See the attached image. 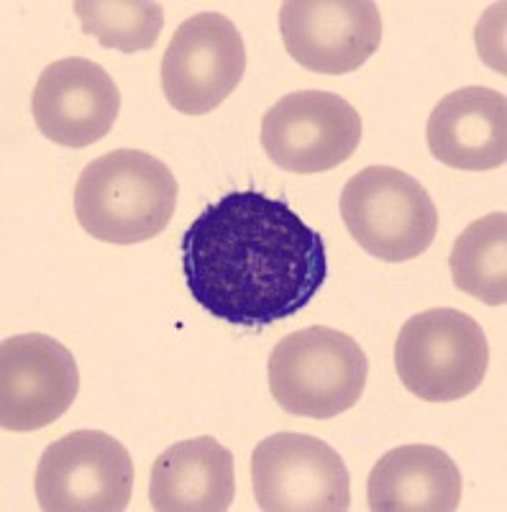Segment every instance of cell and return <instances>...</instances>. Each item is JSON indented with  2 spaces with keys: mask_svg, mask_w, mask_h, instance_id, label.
<instances>
[{
  "mask_svg": "<svg viewBox=\"0 0 507 512\" xmlns=\"http://www.w3.org/2000/svg\"><path fill=\"white\" fill-rule=\"evenodd\" d=\"M187 290L213 318L262 328L292 318L328 277L323 236L264 192H228L182 236Z\"/></svg>",
  "mask_w": 507,
  "mask_h": 512,
  "instance_id": "1",
  "label": "cell"
},
{
  "mask_svg": "<svg viewBox=\"0 0 507 512\" xmlns=\"http://www.w3.org/2000/svg\"><path fill=\"white\" fill-rule=\"evenodd\" d=\"M177 208V180L164 162L139 149H116L82 169L75 187L80 226L105 244H141L167 228Z\"/></svg>",
  "mask_w": 507,
  "mask_h": 512,
  "instance_id": "2",
  "label": "cell"
},
{
  "mask_svg": "<svg viewBox=\"0 0 507 512\" xmlns=\"http://www.w3.org/2000/svg\"><path fill=\"white\" fill-rule=\"evenodd\" d=\"M369 361L356 338L328 326L285 336L269 356V392L282 410L328 420L362 400Z\"/></svg>",
  "mask_w": 507,
  "mask_h": 512,
  "instance_id": "3",
  "label": "cell"
},
{
  "mask_svg": "<svg viewBox=\"0 0 507 512\" xmlns=\"http://www.w3.org/2000/svg\"><path fill=\"white\" fill-rule=\"evenodd\" d=\"M490 367V346L472 315L433 308L405 320L395 341V369L418 400L454 402L472 395Z\"/></svg>",
  "mask_w": 507,
  "mask_h": 512,
  "instance_id": "4",
  "label": "cell"
},
{
  "mask_svg": "<svg viewBox=\"0 0 507 512\" xmlns=\"http://www.w3.org/2000/svg\"><path fill=\"white\" fill-rule=\"evenodd\" d=\"M341 218L356 244L390 264L426 254L438 233L426 187L395 167H367L351 177L341 190Z\"/></svg>",
  "mask_w": 507,
  "mask_h": 512,
  "instance_id": "5",
  "label": "cell"
},
{
  "mask_svg": "<svg viewBox=\"0 0 507 512\" xmlns=\"http://www.w3.org/2000/svg\"><path fill=\"white\" fill-rule=\"evenodd\" d=\"M34 492L44 512H121L134 492V461L108 433H67L41 454Z\"/></svg>",
  "mask_w": 507,
  "mask_h": 512,
  "instance_id": "6",
  "label": "cell"
},
{
  "mask_svg": "<svg viewBox=\"0 0 507 512\" xmlns=\"http://www.w3.org/2000/svg\"><path fill=\"white\" fill-rule=\"evenodd\" d=\"M254 497L264 512H346L351 477L326 441L305 433H274L251 456Z\"/></svg>",
  "mask_w": 507,
  "mask_h": 512,
  "instance_id": "7",
  "label": "cell"
},
{
  "mask_svg": "<svg viewBox=\"0 0 507 512\" xmlns=\"http://www.w3.org/2000/svg\"><path fill=\"white\" fill-rule=\"evenodd\" d=\"M362 141V116L336 93L300 90L262 118V146L277 167L295 175L328 172L354 157Z\"/></svg>",
  "mask_w": 507,
  "mask_h": 512,
  "instance_id": "8",
  "label": "cell"
},
{
  "mask_svg": "<svg viewBox=\"0 0 507 512\" xmlns=\"http://www.w3.org/2000/svg\"><path fill=\"white\" fill-rule=\"evenodd\" d=\"M246 72L241 31L223 13H198L177 26L162 57V93L175 111L203 116L239 88Z\"/></svg>",
  "mask_w": 507,
  "mask_h": 512,
  "instance_id": "9",
  "label": "cell"
},
{
  "mask_svg": "<svg viewBox=\"0 0 507 512\" xmlns=\"http://www.w3.org/2000/svg\"><path fill=\"white\" fill-rule=\"evenodd\" d=\"M80 372L72 351L44 333L0 344V425L13 433L47 428L72 408Z\"/></svg>",
  "mask_w": 507,
  "mask_h": 512,
  "instance_id": "10",
  "label": "cell"
},
{
  "mask_svg": "<svg viewBox=\"0 0 507 512\" xmlns=\"http://www.w3.org/2000/svg\"><path fill=\"white\" fill-rule=\"evenodd\" d=\"M280 31L290 57L305 70L346 75L379 49L382 16L372 0H287Z\"/></svg>",
  "mask_w": 507,
  "mask_h": 512,
  "instance_id": "11",
  "label": "cell"
},
{
  "mask_svg": "<svg viewBox=\"0 0 507 512\" xmlns=\"http://www.w3.org/2000/svg\"><path fill=\"white\" fill-rule=\"evenodd\" d=\"M121 111V93L113 77L85 57L52 62L41 72L31 98L36 128L49 141L85 149L111 134Z\"/></svg>",
  "mask_w": 507,
  "mask_h": 512,
  "instance_id": "12",
  "label": "cell"
},
{
  "mask_svg": "<svg viewBox=\"0 0 507 512\" xmlns=\"http://www.w3.org/2000/svg\"><path fill=\"white\" fill-rule=\"evenodd\" d=\"M428 149L438 162L467 172L507 162V100L492 88L449 93L428 118Z\"/></svg>",
  "mask_w": 507,
  "mask_h": 512,
  "instance_id": "13",
  "label": "cell"
},
{
  "mask_svg": "<svg viewBox=\"0 0 507 512\" xmlns=\"http://www.w3.org/2000/svg\"><path fill=\"white\" fill-rule=\"evenodd\" d=\"M236 495L234 454L213 436L172 443L149 477L157 512H226Z\"/></svg>",
  "mask_w": 507,
  "mask_h": 512,
  "instance_id": "14",
  "label": "cell"
},
{
  "mask_svg": "<svg viewBox=\"0 0 507 512\" xmlns=\"http://www.w3.org/2000/svg\"><path fill=\"white\" fill-rule=\"evenodd\" d=\"M374 512H451L461 502V472L446 451L428 443L392 448L367 479Z\"/></svg>",
  "mask_w": 507,
  "mask_h": 512,
  "instance_id": "15",
  "label": "cell"
},
{
  "mask_svg": "<svg viewBox=\"0 0 507 512\" xmlns=\"http://www.w3.org/2000/svg\"><path fill=\"white\" fill-rule=\"evenodd\" d=\"M451 277L461 292L487 305L507 303V213L469 223L449 256Z\"/></svg>",
  "mask_w": 507,
  "mask_h": 512,
  "instance_id": "16",
  "label": "cell"
},
{
  "mask_svg": "<svg viewBox=\"0 0 507 512\" xmlns=\"http://www.w3.org/2000/svg\"><path fill=\"white\" fill-rule=\"evenodd\" d=\"M75 13L100 47L129 54L152 49L164 29L162 6L152 0H77Z\"/></svg>",
  "mask_w": 507,
  "mask_h": 512,
  "instance_id": "17",
  "label": "cell"
}]
</instances>
